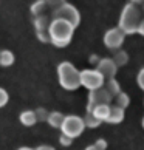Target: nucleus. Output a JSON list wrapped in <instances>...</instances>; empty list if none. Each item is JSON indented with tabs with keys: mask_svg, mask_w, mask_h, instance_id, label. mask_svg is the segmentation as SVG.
Instances as JSON below:
<instances>
[{
	"mask_svg": "<svg viewBox=\"0 0 144 150\" xmlns=\"http://www.w3.org/2000/svg\"><path fill=\"white\" fill-rule=\"evenodd\" d=\"M31 13H33V16H34V19H37V17H45V16H51V14H53V11H51V8H50L48 5H47L45 0H37V2L33 3Z\"/></svg>",
	"mask_w": 144,
	"mask_h": 150,
	"instance_id": "nucleus-10",
	"label": "nucleus"
},
{
	"mask_svg": "<svg viewBox=\"0 0 144 150\" xmlns=\"http://www.w3.org/2000/svg\"><path fill=\"white\" fill-rule=\"evenodd\" d=\"M95 146H96V149H98V150H104V149L107 147V144H106V141L99 139V141H98V142L95 144Z\"/></svg>",
	"mask_w": 144,
	"mask_h": 150,
	"instance_id": "nucleus-26",
	"label": "nucleus"
},
{
	"mask_svg": "<svg viewBox=\"0 0 144 150\" xmlns=\"http://www.w3.org/2000/svg\"><path fill=\"white\" fill-rule=\"evenodd\" d=\"M20 122L26 127H33L37 122L36 112L34 110H25V112H22L20 113Z\"/></svg>",
	"mask_w": 144,
	"mask_h": 150,
	"instance_id": "nucleus-11",
	"label": "nucleus"
},
{
	"mask_svg": "<svg viewBox=\"0 0 144 150\" xmlns=\"http://www.w3.org/2000/svg\"><path fill=\"white\" fill-rule=\"evenodd\" d=\"M65 119V116L62 113H59V112H51L48 115V119L47 122L51 127H54V129H60V125H62V122Z\"/></svg>",
	"mask_w": 144,
	"mask_h": 150,
	"instance_id": "nucleus-14",
	"label": "nucleus"
},
{
	"mask_svg": "<svg viewBox=\"0 0 144 150\" xmlns=\"http://www.w3.org/2000/svg\"><path fill=\"white\" fill-rule=\"evenodd\" d=\"M74 28L68 22L60 20V19H53L51 25H50V37H51V43L54 47L64 48L67 47L71 37H73Z\"/></svg>",
	"mask_w": 144,
	"mask_h": 150,
	"instance_id": "nucleus-2",
	"label": "nucleus"
},
{
	"mask_svg": "<svg viewBox=\"0 0 144 150\" xmlns=\"http://www.w3.org/2000/svg\"><path fill=\"white\" fill-rule=\"evenodd\" d=\"M84 127H85L84 119H81L79 116H65L60 129H62L64 135H67V136H70L71 139H73V138L81 135L82 130H84Z\"/></svg>",
	"mask_w": 144,
	"mask_h": 150,
	"instance_id": "nucleus-5",
	"label": "nucleus"
},
{
	"mask_svg": "<svg viewBox=\"0 0 144 150\" xmlns=\"http://www.w3.org/2000/svg\"><path fill=\"white\" fill-rule=\"evenodd\" d=\"M124 31L121 30V28H113V30H109L106 33V36H104V43L109 47V48H112V50H116V48H119L121 45H123V42H124Z\"/></svg>",
	"mask_w": 144,
	"mask_h": 150,
	"instance_id": "nucleus-8",
	"label": "nucleus"
},
{
	"mask_svg": "<svg viewBox=\"0 0 144 150\" xmlns=\"http://www.w3.org/2000/svg\"><path fill=\"white\" fill-rule=\"evenodd\" d=\"M34 150H54L51 146H47V144H43V146H39L37 149H34Z\"/></svg>",
	"mask_w": 144,
	"mask_h": 150,
	"instance_id": "nucleus-27",
	"label": "nucleus"
},
{
	"mask_svg": "<svg viewBox=\"0 0 144 150\" xmlns=\"http://www.w3.org/2000/svg\"><path fill=\"white\" fill-rule=\"evenodd\" d=\"M92 113L95 118H98L99 121H107L109 115H110V107L109 104H104V105H98V107H95L92 110Z\"/></svg>",
	"mask_w": 144,
	"mask_h": 150,
	"instance_id": "nucleus-12",
	"label": "nucleus"
},
{
	"mask_svg": "<svg viewBox=\"0 0 144 150\" xmlns=\"http://www.w3.org/2000/svg\"><path fill=\"white\" fill-rule=\"evenodd\" d=\"M45 2H47L48 6L51 8V11H54V9L60 8L62 5H65V0H45Z\"/></svg>",
	"mask_w": 144,
	"mask_h": 150,
	"instance_id": "nucleus-22",
	"label": "nucleus"
},
{
	"mask_svg": "<svg viewBox=\"0 0 144 150\" xmlns=\"http://www.w3.org/2000/svg\"><path fill=\"white\" fill-rule=\"evenodd\" d=\"M144 17L143 14V9L135 3H129L127 6L124 8L123 14H121V19H119V26L124 31V34H132V33H136L138 31V26H140L141 20Z\"/></svg>",
	"mask_w": 144,
	"mask_h": 150,
	"instance_id": "nucleus-1",
	"label": "nucleus"
},
{
	"mask_svg": "<svg viewBox=\"0 0 144 150\" xmlns=\"http://www.w3.org/2000/svg\"><path fill=\"white\" fill-rule=\"evenodd\" d=\"M85 150H98V149H96V146H90V147H87Z\"/></svg>",
	"mask_w": 144,
	"mask_h": 150,
	"instance_id": "nucleus-30",
	"label": "nucleus"
},
{
	"mask_svg": "<svg viewBox=\"0 0 144 150\" xmlns=\"http://www.w3.org/2000/svg\"><path fill=\"white\" fill-rule=\"evenodd\" d=\"M138 84H140V87L144 90V68L140 71V74H138Z\"/></svg>",
	"mask_w": 144,
	"mask_h": 150,
	"instance_id": "nucleus-25",
	"label": "nucleus"
},
{
	"mask_svg": "<svg viewBox=\"0 0 144 150\" xmlns=\"http://www.w3.org/2000/svg\"><path fill=\"white\" fill-rule=\"evenodd\" d=\"M132 3H135V5H140V3H144V0H130Z\"/></svg>",
	"mask_w": 144,
	"mask_h": 150,
	"instance_id": "nucleus-29",
	"label": "nucleus"
},
{
	"mask_svg": "<svg viewBox=\"0 0 144 150\" xmlns=\"http://www.w3.org/2000/svg\"><path fill=\"white\" fill-rule=\"evenodd\" d=\"M124 118V112H123V108H119V107H110V115H109V118L107 121L109 122H119V121H123Z\"/></svg>",
	"mask_w": 144,
	"mask_h": 150,
	"instance_id": "nucleus-15",
	"label": "nucleus"
},
{
	"mask_svg": "<svg viewBox=\"0 0 144 150\" xmlns=\"http://www.w3.org/2000/svg\"><path fill=\"white\" fill-rule=\"evenodd\" d=\"M19 150H34V149H31V147H20Z\"/></svg>",
	"mask_w": 144,
	"mask_h": 150,
	"instance_id": "nucleus-31",
	"label": "nucleus"
},
{
	"mask_svg": "<svg viewBox=\"0 0 144 150\" xmlns=\"http://www.w3.org/2000/svg\"><path fill=\"white\" fill-rule=\"evenodd\" d=\"M81 85L88 90H96L104 85V76L98 70H84L81 71Z\"/></svg>",
	"mask_w": 144,
	"mask_h": 150,
	"instance_id": "nucleus-6",
	"label": "nucleus"
},
{
	"mask_svg": "<svg viewBox=\"0 0 144 150\" xmlns=\"http://www.w3.org/2000/svg\"><path fill=\"white\" fill-rule=\"evenodd\" d=\"M51 16H53V19H60V20L68 22L73 28H76V26L79 25V20H81L79 11H77L73 5H68V3H65L60 8L54 9Z\"/></svg>",
	"mask_w": 144,
	"mask_h": 150,
	"instance_id": "nucleus-4",
	"label": "nucleus"
},
{
	"mask_svg": "<svg viewBox=\"0 0 144 150\" xmlns=\"http://www.w3.org/2000/svg\"><path fill=\"white\" fill-rule=\"evenodd\" d=\"M113 62L116 64V67H123V65H126L127 64V60H129V56H127V53L126 51H115V54H113Z\"/></svg>",
	"mask_w": 144,
	"mask_h": 150,
	"instance_id": "nucleus-18",
	"label": "nucleus"
},
{
	"mask_svg": "<svg viewBox=\"0 0 144 150\" xmlns=\"http://www.w3.org/2000/svg\"><path fill=\"white\" fill-rule=\"evenodd\" d=\"M98 65V71L104 76V79H113V76L116 74V64L113 62L112 59H101Z\"/></svg>",
	"mask_w": 144,
	"mask_h": 150,
	"instance_id": "nucleus-9",
	"label": "nucleus"
},
{
	"mask_svg": "<svg viewBox=\"0 0 144 150\" xmlns=\"http://www.w3.org/2000/svg\"><path fill=\"white\" fill-rule=\"evenodd\" d=\"M104 88L110 93V96H112V98H115L118 93H121V87H119V84L115 79H107L106 87H104Z\"/></svg>",
	"mask_w": 144,
	"mask_h": 150,
	"instance_id": "nucleus-17",
	"label": "nucleus"
},
{
	"mask_svg": "<svg viewBox=\"0 0 144 150\" xmlns=\"http://www.w3.org/2000/svg\"><path fill=\"white\" fill-rule=\"evenodd\" d=\"M143 125H144V122H143Z\"/></svg>",
	"mask_w": 144,
	"mask_h": 150,
	"instance_id": "nucleus-33",
	"label": "nucleus"
},
{
	"mask_svg": "<svg viewBox=\"0 0 144 150\" xmlns=\"http://www.w3.org/2000/svg\"><path fill=\"white\" fill-rule=\"evenodd\" d=\"M53 22V16H45V17H37L34 19V26L36 31H45L50 30V25Z\"/></svg>",
	"mask_w": 144,
	"mask_h": 150,
	"instance_id": "nucleus-13",
	"label": "nucleus"
},
{
	"mask_svg": "<svg viewBox=\"0 0 144 150\" xmlns=\"http://www.w3.org/2000/svg\"><path fill=\"white\" fill-rule=\"evenodd\" d=\"M99 122H101V121H99L98 118H95L92 112H87L85 118H84V124H85V125H88V127H98Z\"/></svg>",
	"mask_w": 144,
	"mask_h": 150,
	"instance_id": "nucleus-20",
	"label": "nucleus"
},
{
	"mask_svg": "<svg viewBox=\"0 0 144 150\" xmlns=\"http://www.w3.org/2000/svg\"><path fill=\"white\" fill-rule=\"evenodd\" d=\"M59 84L65 90H76L81 85V71H77L70 62H62L57 67Z\"/></svg>",
	"mask_w": 144,
	"mask_h": 150,
	"instance_id": "nucleus-3",
	"label": "nucleus"
},
{
	"mask_svg": "<svg viewBox=\"0 0 144 150\" xmlns=\"http://www.w3.org/2000/svg\"><path fill=\"white\" fill-rule=\"evenodd\" d=\"M14 64V54L9 50H3L0 51V65L2 67H9Z\"/></svg>",
	"mask_w": 144,
	"mask_h": 150,
	"instance_id": "nucleus-16",
	"label": "nucleus"
},
{
	"mask_svg": "<svg viewBox=\"0 0 144 150\" xmlns=\"http://www.w3.org/2000/svg\"><path fill=\"white\" fill-rule=\"evenodd\" d=\"M115 104H116V107H119V108L124 110V107L129 105V96H127L126 93H118L115 96Z\"/></svg>",
	"mask_w": 144,
	"mask_h": 150,
	"instance_id": "nucleus-19",
	"label": "nucleus"
},
{
	"mask_svg": "<svg viewBox=\"0 0 144 150\" xmlns=\"http://www.w3.org/2000/svg\"><path fill=\"white\" fill-rule=\"evenodd\" d=\"M36 112V118H37V121H40V122H43V121H47L48 119V115H50V112L47 108H43V107H40V108H37V110H34Z\"/></svg>",
	"mask_w": 144,
	"mask_h": 150,
	"instance_id": "nucleus-21",
	"label": "nucleus"
},
{
	"mask_svg": "<svg viewBox=\"0 0 144 150\" xmlns=\"http://www.w3.org/2000/svg\"><path fill=\"white\" fill-rule=\"evenodd\" d=\"M143 14H144V3H143Z\"/></svg>",
	"mask_w": 144,
	"mask_h": 150,
	"instance_id": "nucleus-32",
	"label": "nucleus"
},
{
	"mask_svg": "<svg viewBox=\"0 0 144 150\" xmlns=\"http://www.w3.org/2000/svg\"><path fill=\"white\" fill-rule=\"evenodd\" d=\"M71 141H73V139H71L70 136L64 135V133H62V136H60V139H59V142L62 144V146H70V144H71Z\"/></svg>",
	"mask_w": 144,
	"mask_h": 150,
	"instance_id": "nucleus-24",
	"label": "nucleus"
},
{
	"mask_svg": "<svg viewBox=\"0 0 144 150\" xmlns=\"http://www.w3.org/2000/svg\"><path fill=\"white\" fill-rule=\"evenodd\" d=\"M138 33H140V34H143V36H144V17H143V20H141L140 26H138Z\"/></svg>",
	"mask_w": 144,
	"mask_h": 150,
	"instance_id": "nucleus-28",
	"label": "nucleus"
},
{
	"mask_svg": "<svg viewBox=\"0 0 144 150\" xmlns=\"http://www.w3.org/2000/svg\"><path fill=\"white\" fill-rule=\"evenodd\" d=\"M8 99H9L8 91L5 90V88H0V108L5 107V105L8 104Z\"/></svg>",
	"mask_w": 144,
	"mask_h": 150,
	"instance_id": "nucleus-23",
	"label": "nucleus"
},
{
	"mask_svg": "<svg viewBox=\"0 0 144 150\" xmlns=\"http://www.w3.org/2000/svg\"><path fill=\"white\" fill-rule=\"evenodd\" d=\"M110 101H112V96H110V93L104 87L96 88V90H92L90 96H88V107H87V110L92 112L95 107H98V105L109 104Z\"/></svg>",
	"mask_w": 144,
	"mask_h": 150,
	"instance_id": "nucleus-7",
	"label": "nucleus"
}]
</instances>
